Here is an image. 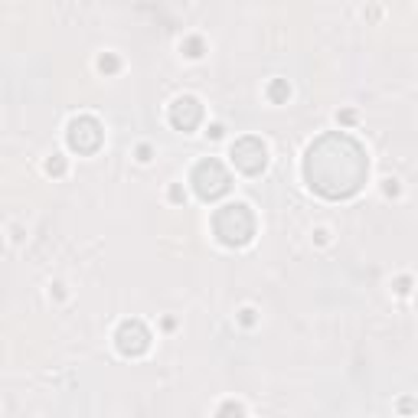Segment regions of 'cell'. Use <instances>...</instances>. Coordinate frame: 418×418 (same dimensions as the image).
<instances>
[{
	"label": "cell",
	"mask_w": 418,
	"mask_h": 418,
	"mask_svg": "<svg viewBox=\"0 0 418 418\" xmlns=\"http://www.w3.org/2000/svg\"><path fill=\"white\" fill-rule=\"evenodd\" d=\"M216 418H245V409H242L239 402H233V399H229V402H223V405H219Z\"/></svg>",
	"instance_id": "11"
},
{
	"label": "cell",
	"mask_w": 418,
	"mask_h": 418,
	"mask_svg": "<svg viewBox=\"0 0 418 418\" xmlns=\"http://www.w3.org/2000/svg\"><path fill=\"white\" fill-rule=\"evenodd\" d=\"M190 183H193V190H196V196H200V200L213 203V200H219V196L229 193L233 177H229V170H225L216 157H206V160H200L193 167V173H190Z\"/></svg>",
	"instance_id": "3"
},
{
	"label": "cell",
	"mask_w": 418,
	"mask_h": 418,
	"mask_svg": "<svg viewBox=\"0 0 418 418\" xmlns=\"http://www.w3.org/2000/svg\"><path fill=\"white\" fill-rule=\"evenodd\" d=\"M395 291H399V295H405V291H409V287H412V281L409 278H405V275H402V278H395Z\"/></svg>",
	"instance_id": "15"
},
{
	"label": "cell",
	"mask_w": 418,
	"mask_h": 418,
	"mask_svg": "<svg viewBox=\"0 0 418 418\" xmlns=\"http://www.w3.org/2000/svg\"><path fill=\"white\" fill-rule=\"evenodd\" d=\"M209 138H213V141L223 138V124H213V128H209Z\"/></svg>",
	"instance_id": "20"
},
{
	"label": "cell",
	"mask_w": 418,
	"mask_h": 418,
	"mask_svg": "<svg viewBox=\"0 0 418 418\" xmlns=\"http://www.w3.org/2000/svg\"><path fill=\"white\" fill-rule=\"evenodd\" d=\"M239 320H242L245 327H252V324H255V310H252V307H245V310L239 314Z\"/></svg>",
	"instance_id": "13"
},
{
	"label": "cell",
	"mask_w": 418,
	"mask_h": 418,
	"mask_svg": "<svg viewBox=\"0 0 418 418\" xmlns=\"http://www.w3.org/2000/svg\"><path fill=\"white\" fill-rule=\"evenodd\" d=\"M115 347L121 357H144L151 350V330L144 327V320H121V327L115 330Z\"/></svg>",
	"instance_id": "6"
},
{
	"label": "cell",
	"mask_w": 418,
	"mask_h": 418,
	"mask_svg": "<svg viewBox=\"0 0 418 418\" xmlns=\"http://www.w3.org/2000/svg\"><path fill=\"white\" fill-rule=\"evenodd\" d=\"M151 157H154V151H151L148 144H141V148H138V160H141V163H148Z\"/></svg>",
	"instance_id": "14"
},
{
	"label": "cell",
	"mask_w": 418,
	"mask_h": 418,
	"mask_svg": "<svg viewBox=\"0 0 418 418\" xmlns=\"http://www.w3.org/2000/svg\"><path fill=\"white\" fill-rule=\"evenodd\" d=\"M180 49H183V56H190V59H200V56L206 53V43H203V36H186L183 43H180Z\"/></svg>",
	"instance_id": "9"
},
{
	"label": "cell",
	"mask_w": 418,
	"mask_h": 418,
	"mask_svg": "<svg viewBox=\"0 0 418 418\" xmlns=\"http://www.w3.org/2000/svg\"><path fill=\"white\" fill-rule=\"evenodd\" d=\"M337 118H340V124H353L357 121V111H340Z\"/></svg>",
	"instance_id": "17"
},
{
	"label": "cell",
	"mask_w": 418,
	"mask_h": 418,
	"mask_svg": "<svg viewBox=\"0 0 418 418\" xmlns=\"http://www.w3.org/2000/svg\"><path fill=\"white\" fill-rule=\"evenodd\" d=\"M382 190H386V196H395V193H399V183H395V180H386V186H382Z\"/></svg>",
	"instance_id": "19"
},
{
	"label": "cell",
	"mask_w": 418,
	"mask_h": 418,
	"mask_svg": "<svg viewBox=\"0 0 418 418\" xmlns=\"http://www.w3.org/2000/svg\"><path fill=\"white\" fill-rule=\"evenodd\" d=\"M46 173H53V177H62V173H66V160H62L59 154H53L46 160Z\"/></svg>",
	"instance_id": "12"
},
{
	"label": "cell",
	"mask_w": 418,
	"mask_h": 418,
	"mask_svg": "<svg viewBox=\"0 0 418 418\" xmlns=\"http://www.w3.org/2000/svg\"><path fill=\"white\" fill-rule=\"evenodd\" d=\"M229 157H233V163L239 167L242 173H262L265 163H268V148H265V141L255 138V134H245V138H239L233 144V151H229Z\"/></svg>",
	"instance_id": "5"
},
{
	"label": "cell",
	"mask_w": 418,
	"mask_h": 418,
	"mask_svg": "<svg viewBox=\"0 0 418 418\" xmlns=\"http://www.w3.org/2000/svg\"><path fill=\"white\" fill-rule=\"evenodd\" d=\"M415 418H418V415H415Z\"/></svg>",
	"instance_id": "21"
},
{
	"label": "cell",
	"mask_w": 418,
	"mask_h": 418,
	"mask_svg": "<svg viewBox=\"0 0 418 418\" xmlns=\"http://www.w3.org/2000/svg\"><path fill=\"white\" fill-rule=\"evenodd\" d=\"M98 69L105 72V76H115V72L121 69V59H118L115 53H105V56H98Z\"/></svg>",
	"instance_id": "10"
},
{
	"label": "cell",
	"mask_w": 418,
	"mask_h": 418,
	"mask_svg": "<svg viewBox=\"0 0 418 418\" xmlns=\"http://www.w3.org/2000/svg\"><path fill=\"white\" fill-rule=\"evenodd\" d=\"M399 412H405V415H412V412H415V402H412V399H402V402H399Z\"/></svg>",
	"instance_id": "18"
},
{
	"label": "cell",
	"mask_w": 418,
	"mask_h": 418,
	"mask_svg": "<svg viewBox=\"0 0 418 418\" xmlns=\"http://www.w3.org/2000/svg\"><path fill=\"white\" fill-rule=\"evenodd\" d=\"M213 233L223 245L229 248H242L252 242L255 235V216H252V209L245 203H229V206L216 209V216H213Z\"/></svg>",
	"instance_id": "2"
},
{
	"label": "cell",
	"mask_w": 418,
	"mask_h": 418,
	"mask_svg": "<svg viewBox=\"0 0 418 418\" xmlns=\"http://www.w3.org/2000/svg\"><path fill=\"white\" fill-rule=\"evenodd\" d=\"M170 124L177 128V131H193L196 124L203 121V105H200V98H193V95H180L177 101L170 105Z\"/></svg>",
	"instance_id": "7"
},
{
	"label": "cell",
	"mask_w": 418,
	"mask_h": 418,
	"mask_svg": "<svg viewBox=\"0 0 418 418\" xmlns=\"http://www.w3.org/2000/svg\"><path fill=\"white\" fill-rule=\"evenodd\" d=\"M170 200H173V203H183V200H186L183 186H170Z\"/></svg>",
	"instance_id": "16"
},
{
	"label": "cell",
	"mask_w": 418,
	"mask_h": 418,
	"mask_svg": "<svg viewBox=\"0 0 418 418\" xmlns=\"http://www.w3.org/2000/svg\"><path fill=\"white\" fill-rule=\"evenodd\" d=\"M268 98L275 101V105H285V101L291 98V86H287V78H271L268 82Z\"/></svg>",
	"instance_id": "8"
},
{
	"label": "cell",
	"mask_w": 418,
	"mask_h": 418,
	"mask_svg": "<svg viewBox=\"0 0 418 418\" xmlns=\"http://www.w3.org/2000/svg\"><path fill=\"white\" fill-rule=\"evenodd\" d=\"M66 141H69V148L76 154H95L101 148V141H105V131H101L98 118L92 115H78L69 121V131H66Z\"/></svg>",
	"instance_id": "4"
},
{
	"label": "cell",
	"mask_w": 418,
	"mask_h": 418,
	"mask_svg": "<svg viewBox=\"0 0 418 418\" xmlns=\"http://www.w3.org/2000/svg\"><path fill=\"white\" fill-rule=\"evenodd\" d=\"M304 177H307L310 190L327 200L357 196L369 177V160H366L363 144L343 131L324 134L307 148Z\"/></svg>",
	"instance_id": "1"
}]
</instances>
